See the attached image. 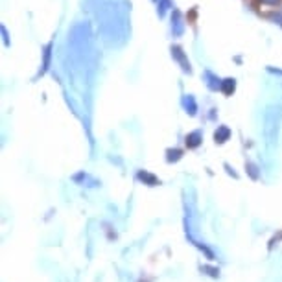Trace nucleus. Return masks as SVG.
I'll return each instance as SVG.
<instances>
[{
	"label": "nucleus",
	"instance_id": "1",
	"mask_svg": "<svg viewBox=\"0 0 282 282\" xmlns=\"http://www.w3.org/2000/svg\"><path fill=\"white\" fill-rule=\"evenodd\" d=\"M172 32H174V35H183L184 32V22H183V15L181 11H174V17H172Z\"/></svg>",
	"mask_w": 282,
	"mask_h": 282
},
{
	"label": "nucleus",
	"instance_id": "2",
	"mask_svg": "<svg viewBox=\"0 0 282 282\" xmlns=\"http://www.w3.org/2000/svg\"><path fill=\"white\" fill-rule=\"evenodd\" d=\"M172 56L179 61V65H181V69H183L184 72H190V63H188V59H186L181 46H172Z\"/></svg>",
	"mask_w": 282,
	"mask_h": 282
},
{
	"label": "nucleus",
	"instance_id": "3",
	"mask_svg": "<svg viewBox=\"0 0 282 282\" xmlns=\"http://www.w3.org/2000/svg\"><path fill=\"white\" fill-rule=\"evenodd\" d=\"M183 106L184 109H186V113H190V114H196V111H198L196 100H194V96H190V94H186L183 98Z\"/></svg>",
	"mask_w": 282,
	"mask_h": 282
},
{
	"label": "nucleus",
	"instance_id": "4",
	"mask_svg": "<svg viewBox=\"0 0 282 282\" xmlns=\"http://www.w3.org/2000/svg\"><path fill=\"white\" fill-rule=\"evenodd\" d=\"M229 137H231V129L225 127V126L218 127V131L214 133V139H216V142H219V144H221V142H225Z\"/></svg>",
	"mask_w": 282,
	"mask_h": 282
},
{
	"label": "nucleus",
	"instance_id": "5",
	"mask_svg": "<svg viewBox=\"0 0 282 282\" xmlns=\"http://www.w3.org/2000/svg\"><path fill=\"white\" fill-rule=\"evenodd\" d=\"M219 89L225 92L227 96H229V94H233L234 89H236V79H233V78L223 79V81H221V87H219Z\"/></svg>",
	"mask_w": 282,
	"mask_h": 282
},
{
	"label": "nucleus",
	"instance_id": "6",
	"mask_svg": "<svg viewBox=\"0 0 282 282\" xmlns=\"http://www.w3.org/2000/svg\"><path fill=\"white\" fill-rule=\"evenodd\" d=\"M199 142H201V131H194L186 137V146L188 148H198Z\"/></svg>",
	"mask_w": 282,
	"mask_h": 282
},
{
	"label": "nucleus",
	"instance_id": "7",
	"mask_svg": "<svg viewBox=\"0 0 282 282\" xmlns=\"http://www.w3.org/2000/svg\"><path fill=\"white\" fill-rule=\"evenodd\" d=\"M205 78L209 79V81H207V85H209V89H212V91H216V89H219V87H221V81H219V79L216 78L212 72H205Z\"/></svg>",
	"mask_w": 282,
	"mask_h": 282
},
{
	"label": "nucleus",
	"instance_id": "8",
	"mask_svg": "<svg viewBox=\"0 0 282 282\" xmlns=\"http://www.w3.org/2000/svg\"><path fill=\"white\" fill-rule=\"evenodd\" d=\"M50 50H52V44H48V46L44 48V61H42V70H41V74H42V72L48 70V65H50Z\"/></svg>",
	"mask_w": 282,
	"mask_h": 282
},
{
	"label": "nucleus",
	"instance_id": "9",
	"mask_svg": "<svg viewBox=\"0 0 282 282\" xmlns=\"http://www.w3.org/2000/svg\"><path fill=\"white\" fill-rule=\"evenodd\" d=\"M162 4H161V9H159V15L161 17H164V13H166V9L170 7V0H161Z\"/></svg>",
	"mask_w": 282,
	"mask_h": 282
},
{
	"label": "nucleus",
	"instance_id": "10",
	"mask_svg": "<svg viewBox=\"0 0 282 282\" xmlns=\"http://www.w3.org/2000/svg\"><path fill=\"white\" fill-rule=\"evenodd\" d=\"M168 161H177V159H179V157H181V151H179V149H174V151H172V149H170L168 151Z\"/></svg>",
	"mask_w": 282,
	"mask_h": 282
},
{
	"label": "nucleus",
	"instance_id": "11",
	"mask_svg": "<svg viewBox=\"0 0 282 282\" xmlns=\"http://www.w3.org/2000/svg\"><path fill=\"white\" fill-rule=\"evenodd\" d=\"M260 4H264V6H279L282 0H258Z\"/></svg>",
	"mask_w": 282,
	"mask_h": 282
},
{
	"label": "nucleus",
	"instance_id": "12",
	"mask_svg": "<svg viewBox=\"0 0 282 282\" xmlns=\"http://www.w3.org/2000/svg\"><path fill=\"white\" fill-rule=\"evenodd\" d=\"M273 21H277L279 24H282V15H273Z\"/></svg>",
	"mask_w": 282,
	"mask_h": 282
}]
</instances>
